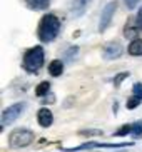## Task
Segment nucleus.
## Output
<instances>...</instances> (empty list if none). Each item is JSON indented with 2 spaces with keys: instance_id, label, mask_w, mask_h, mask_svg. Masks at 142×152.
Returning <instances> with one entry per match:
<instances>
[{
  "instance_id": "obj_1",
  "label": "nucleus",
  "mask_w": 142,
  "mask_h": 152,
  "mask_svg": "<svg viewBox=\"0 0 142 152\" xmlns=\"http://www.w3.org/2000/svg\"><path fill=\"white\" fill-rule=\"evenodd\" d=\"M60 32V22L53 14H45L39 23V37L42 42H52Z\"/></svg>"
},
{
  "instance_id": "obj_2",
  "label": "nucleus",
  "mask_w": 142,
  "mask_h": 152,
  "mask_svg": "<svg viewBox=\"0 0 142 152\" xmlns=\"http://www.w3.org/2000/svg\"><path fill=\"white\" fill-rule=\"evenodd\" d=\"M44 64V49L42 47H34V49L27 50L23 55V69L27 72L35 74L37 70H40Z\"/></svg>"
},
{
  "instance_id": "obj_3",
  "label": "nucleus",
  "mask_w": 142,
  "mask_h": 152,
  "mask_svg": "<svg viewBox=\"0 0 142 152\" xmlns=\"http://www.w3.org/2000/svg\"><path fill=\"white\" fill-rule=\"evenodd\" d=\"M34 140V132L27 129H17L13 130L9 137V142L12 147H25Z\"/></svg>"
},
{
  "instance_id": "obj_4",
  "label": "nucleus",
  "mask_w": 142,
  "mask_h": 152,
  "mask_svg": "<svg viewBox=\"0 0 142 152\" xmlns=\"http://www.w3.org/2000/svg\"><path fill=\"white\" fill-rule=\"evenodd\" d=\"M25 107H27L25 102H18V104H13V105L5 109L2 112V127H5V125H9V124L17 121L18 117L22 115V112L25 110Z\"/></svg>"
},
{
  "instance_id": "obj_5",
  "label": "nucleus",
  "mask_w": 142,
  "mask_h": 152,
  "mask_svg": "<svg viewBox=\"0 0 142 152\" xmlns=\"http://www.w3.org/2000/svg\"><path fill=\"white\" fill-rule=\"evenodd\" d=\"M117 9V2H111V4L105 5L102 15H100V22H99V30L104 32L112 22V17H114V12Z\"/></svg>"
},
{
  "instance_id": "obj_6",
  "label": "nucleus",
  "mask_w": 142,
  "mask_h": 152,
  "mask_svg": "<svg viewBox=\"0 0 142 152\" xmlns=\"http://www.w3.org/2000/svg\"><path fill=\"white\" fill-rule=\"evenodd\" d=\"M122 54V45L114 42V44H107L104 47V58L107 60H114V58H119Z\"/></svg>"
},
{
  "instance_id": "obj_7",
  "label": "nucleus",
  "mask_w": 142,
  "mask_h": 152,
  "mask_svg": "<svg viewBox=\"0 0 142 152\" xmlns=\"http://www.w3.org/2000/svg\"><path fill=\"white\" fill-rule=\"evenodd\" d=\"M90 0H72L70 4V12L74 17H80V15H84L85 9H87V5H89Z\"/></svg>"
},
{
  "instance_id": "obj_8",
  "label": "nucleus",
  "mask_w": 142,
  "mask_h": 152,
  "mask_svg": "<svg viewBox=\"0 0 142 152\" xmlns=\"http://www.w3.org/2000/svg\"><path fill=\"white\" fill-rule=\"evenodd\" d=\"M132 90H134V95L127 102V109H135L142 102V84H135Z\"/></svg>"
},
{
  "instance_id": "obj_9",
  "label": "nucleus",
  "mask_w": 142,
  "mask_h": 152,
  "mask_svg": "<svg viewBox=\"0 0 142 152\" xmlns=\"http://www.w3.org/2000/svg\"><path fill=\"white\" fill-rule=\"evenodd\" d=\"M37 121H39V124L42 125V127H49V125H52V121H53L52 112H50L49 109H40L39 114H37Z\"/></svg>"
},
{
  "instance_id": "obj_10",
  "label": "nucleus",
  "mask_w": 142,
  "mask_h": 152,
  "mask_svg": "<svg viewBox=\"0 0 142 152\" xmlns=\"http://www.w3.org/2000/svg\"><path fill=\"white\" fill-rule=\"evenodd\" d=\"M23 2L32 10H45L50 4V0H23Z\"/></svg>"
},
{
  "instance_id": "obj_11",
  "label": "nucleus",
  "mask_w": 142,
  "mask_h": 152,
  "mask_svg": "<svg viewBox=\"0 0 142 152\" xmlns=\"http://www.w3.org/2000/svg\"><path fill=\"white\" fill-rule=\"evenodd\" d=\"M49 72H50V75H53V77L62 75V72H64V64L60 62V60H53V62L49 65Z\"/></svg>"
},
{
  "instance_id": "obj_12",
  "label": "nucleus",
  "mask_w": 142,
  "mask_h": 152,
  "mask_svg": "<svg viewBox=\"0 0 142 152\" xmlns=\"http://www.w3.org/2000/svg\"><path fill=\"white\" fill-rule=\"evenodd\" d=\"M129 54L130 55H142V39H135L129 44Z\"/></svg>"
},
{
  "instance_id": "obj_13",
  "label": "nucleus",
  "mask_w": 142,
  "mask_h": 152,
  "mask_svg": "<svg viewBox=\"0 0 142 152\" xmlns=\"http://www.w3.org/2000/svg\"><path fill=\"white\" fill-rule=\"evenodd\" d=\"M137 30H139V27H134L132 25V18H129L127 20V25H125V37L127 39H134L135 37V34H137Z\"/></svg>"
},
{
  "instance_id": "obj_14",
  "label": "nucleus",
  "mask_w": 142,
  "mask_h": 152,
  "mask_svg": "<svg viewBox=\"0 0 142 152\" xmlns=\"http://www.w3.org/2000/svg\"><path fill=\"white\" fill-rule=\"evenodd\" d=\"M49 89H50V84H49V82H42V84L37 85L35 94L39 95V97H44V95L47 94V92H49Z\"/></svg>"
},
{
  "instance_id": "obj_15",
  "label": "nucleus",
  "mask_w": 142,
  "mask_h": 152,
  "mask_svg": "<svg viewBox=\"0 0 142 152\" xmlns=\"http://www.w3.org/2000/svg\"><path fill=\"white\" fill-rule=\"evenodd\" d=\"M77 55H79V47H70V49L65 50V60L67 62H72Z\"/></svg>"
},
{
  "instance_id": "obj_16",
  "label": "nucleus",
  "mask_w": 142,
  "mask_h": 152,
  "mask_svg": "<svg viewBox=\"0 0 142 152\" xmlns=\"http://www.w3.org/2000/svg\"><path fill=\"white\" fill-rule=\"evenodd\" d=\"M130 134H132L134 137H142V122L132 124V132H130Z\"/></svg>"
},
{
  "instance_id": "obj_17",
  "label": "nucleus",
  "mask_w": 142,
  "mask_h": 152,
  "mask_svg": "<svg viewBox=\"0 0 142 152\" xmlns=\"http://www.w3.org/2000/svg\"><path fill=\"white\" fill-rule=\"evenodd\" d=\"M130 132H132V124H130V125H124V127H120V129L116 132V135H125V134H130Z\"/></svg>"
},
{
  "instance_id": "obj_18",
  "label": "nucleus",
  "mask_w": 142,
  "mask_h": 152,
  "mask_svg": "<svg viewBox=\"0 0 142 152\" xmlns=\"http://www.w3.org/2000/svg\"><path fill=\"white\" fill-rule=\"evenodd\" d=\"M135 25H137V27L142 30V7L139 9V12H137V17H135Z\"/></svg>"
},
{
  "instance_id": "obj_19",
  "label": "nucleus",
  "mask_w": 142,
  "mask_h": 152,
  "mask_svg": "<svg viewBox=\"0 0 142 152\" xmlns=\"http://www.w3.org/2000/svg\"><path fill=\"white\" fill-rule=\"evenodd\" d=\"M137 4H139V0H125V5H127L129 9H134Z\"/></svg>"
},
{
  "instance_id": "obj_20",
  "label": "nucleus",
  "mask_w": 142,
  "mask_h": 152,
  "mask_svg": "<svg viewBox=\"0 0 142 152\" xmlns=\"http://www.w3.org/2000/svg\"><path fill=\"white\" fill-rule=\"evenodd\" d=\"M125 77H127V74H120V75H117V77H116V85H119L120 82L125 79Z\"/></svg>"
}]
</instances>
